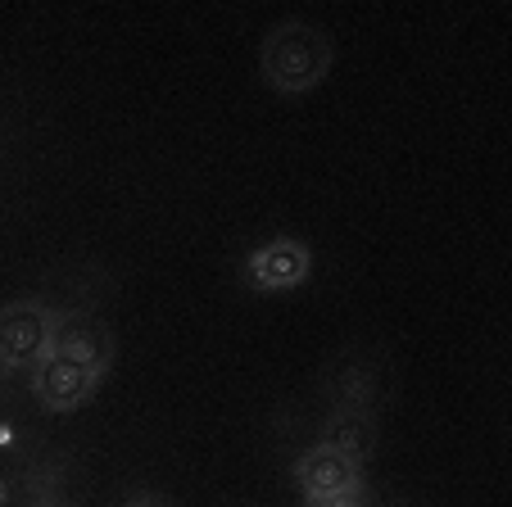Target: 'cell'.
I'll use <instances>...</instances> for the list:
<instances>
[{
    "label": "cell",
    "mask_w": 512,
    "mask_h": 507,
    "mask_svg": "<svg viewBox=\"0 0 512 507\" xmlns=\"http://www.w3.org/2000/svg\"><path fill=\"white\" fill-rule=\"evenodd\" d=\"M304 507H372L368 489H349V494H336V498H304Z\"/></svg>",
    "instance_id": "9c48e42d"
},
{
    "label": "cell",
    "mask_w": 512,
    "mask_h": 507,
    "mask_svg": "<svg viewBox=\"0 0 512 507\" xmlns=\"http://www.w3.org/2000/svg\"><path fill=\"white\" fill-rule=\"evenodd\" d=\"M336 68V41L322 23L281 19L259 41V73L277 96H304L322 87Z\"/></svg>",
    "instance_id": "6da1fadb"
},
{
    "label": "cell",
    "mask_w": 512,
    "mask_h": 507,
    "mask_svg": "<svg viewBox=\"0 0 512 507\" xmlns=\"http://www.w3.org/2000/svg\"><path fill=\"white\" fill-rule=\"evenodd\" d=\"M10 503V480H0V507Z\"/></svg>",
    "instance_id": "7c38bea8"
},
{
    "label": "cell",
    "mask_w": 512,
    "mask_h": 507,
    "mask_svg": "<svg viewBox=\"0 0 512 507\" xmlns=\"http://www.w3.org/2000/svg\"><path fill=\"white\" fill-rule=\"evenodd\" d=\"M32 507H68V503H59V498H32Z\"/></svg>",
    "instance_id": "8fae6325"
},
{
    "label": "cell",
    "mask_w": 512,
    "mask_h": 507,
    "mask_svg": "<svg viewBox=\"0 0 512 507\" xmlns=\"http://www.w3.org/2000/svg\"><path fill=\"white\" fill-rule=\"evenodd\" d=\"M100 381H105V376L82 372V367H73V363H59V358H41V363L32 367V399L46 412H78L96 399Z\"/></svg>",
    "instance_id": "5b68a950"
},
{
    "label": "cell",
    "mask_w": 512,
    "mask_h": 507,
    "mask_svg": "<svg viewBox=\"0 0 512 507\" xmlns=\"http://www.w3.org/2000/svg\"><path fill=\"white\" fill-rule=\"evenodd\" d=\"M372 390H377V372H372V367H336V376H331L336 403L372 408Z\"/></svg>",
    "instance_id": "ba28073f"
},
{
    "label": "cell",
    "mask_w": 512,
    "mask_h": 507,
    "mask_svg": "<svg viewBox=\"0 0 512 507\" xmlns=\"http://www.w3.org/2000/svg\"><path fill=\"white\" fill-rule=\"evenodd\" d=\"M50 358L59 363H73L82 372L105 376L118 358V335L114 326L100 313H87V308H68V313L55 317V340H50Z\"/></svg>",
    "instance_id": "3957f363"
},
{
    "label": "cell",
    "mask_w": 512,
    "mask_h": 507,
    "mask_svg": "<svg viewBox=\"0 0 512 507\" xmlns=\"http://www.w3.org/2000/svg\"><path fill=\"white\" fill-rule=\"evenodd\" d=\"M313 272V249L295 236H272L259 249H250L245 259V281L259 295H286V290L304 286Z\"/></svg>",
    "instance_id": "277c9868"
},
{
    "label": "cell",
    "mask_w": 512,
    "mask_h": 507,
    "mask_svg": "<svg viewBox=\"0 0 512 507\" xmlns=\"http://www.w3.org/2000/svg\"><path fill=\"white\" fill-rule=\"evenodd\" d=\"M123 507H177L168 494H159V489H136V494L123 498Z\"/></svg>",
    "instance_id": "30bf717a"
},
{
    "label": "cell",
    "mask_w": 512,
    "mask_h": 507,
    "mask_svg": "<svg viewBox=\"0 0 512 507\" xmlns=\"http://www.w3.org/2000/svg\"><path fill=\"white\" fill-rule=\"evenodd\" d=\"M295 485L304 498H336L349 489H363V467L327 444H313L295 458Z\"/></svg>",
    "instance_id": "8992f818"
},
{
    "label": "cell",
    "mask_w": 512,
    "mask_h": 507,
    "mask_svg": "<svg viewBox=\"0 0 512 507\" xmlns=\"http://www.w3.org/2000/svg\"><path fill=\"white\" fill-rule=\"evenodd\" d=\"M55 317V308L37 295H19L10 304H0V372H28L41 358H50Z\"/></svg>",
    "instance_id": "7a4b0ae2"
},
{
    "label": "cell",
    "mask_w": 512,
    "mask_h": 507,
    "mask_svg": "<svg viewBox=\"0 0 512 507\" xmlns=\"http://www.w3.org/2000/svg\"><path fill=\"white\" fill-rule=\"evenodd\" d=\"M377 435H381V426H377V412H372V408L336 403V408L322 417V440L318 444L345 453V458H354L358 467H363V462L377 453Z\"/></svg>",
    "instance_id": "52a82bcc"
}]
</instances>
